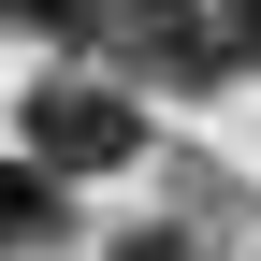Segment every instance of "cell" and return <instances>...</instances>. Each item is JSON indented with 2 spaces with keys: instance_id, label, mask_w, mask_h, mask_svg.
Instances as JSON below:
<instances>
[{
  "instance_id": "obj_6",
  "label": "cell",
  "mask_w": 261,
  "mask_h": 261,
  "mask_svg": "<svg viewBox=\"0 0 261 261\" xmlns=\"http://www.w3.org/2000/svg\"><path fill=\"white\" fill-rule=\"evenodd\" d=\"M116 261H189V247H174V232H130V247H116Z\"/></svg>"
},
{
  "instance_id": "obj_4",
  "label": "cell",
  "mask_w": 261,
  "mask_h": 261,
  "mask_svg": "<svg viewBox=\"0 0 261 261\" xmlns=\"http://www.w3.org/2000/svg\"><path fill=\"white\" fill-rule=\"evenodd\" d=\"M116 15H130V0H29L44 44H116Z\"/></svg>"
},
{
  "instance_id": "obj_7",
  "label": "cell",
  "mask_w": 261,
  "mask_h": 261,
  "mask_svg": "<svg viewBox=\"0 0 261 261\" xmlns=\"http://www.w3.org/2000/svg\"><path fill=\"white\" fill-rule=\"evenodd\" d=\"M0 29H29V0H0Z\"/></svg>"
},
{
  "instance_id": "obj_3",
  "label": "cell",
  "mask_w": 261,
  "mask_h": 261,
  "mask_svg": "<svg viewBox=\"0 0 261 261\" xmlns=\"http://www.w3.org/2000/svg\"><path fill=\"white\" fill-rule=\"evenodd\" d=\"M58 232V174L44 160H0V247H44Z\"/></svg>"
},
{
  "instance_id": "obj_2",
  "label": "cell",
  "mask_w": 261,
  "mask_h": 261,
  "mask_svg": "<svg viewBox=\"0 0 261 261\" xmlns=\"http://www.w3.org/2000/svg\"><path fill=\"white\" fill-rule=\"evenodd\" d=\"M116 44L145 58V87H218V73H247V58H232V15H203V0H130Z\"/></svg>"
},
{
  "instance_id": "obj_1",
  "label": "cell",
  "mask_w": 261,
  "mask_h": 261,
  "mask_svg": "<svg viewBox=\"0 0 261 261\" xmlns=\"http://www.w3.org/2000/svg\"><path fill=\"white\" fill-rule=\"evenodd\" d=\"M15 130H29V160H44V174H116V160H145V116H130L116 87H73V73L29 87Z\"/></svg>"
},
{
  "instance_id": "obj_5",
  "label": "cell",
  "mask_w": 261,
  "mask_h": 261,
  "mask_svg": "<svg viewBox=\"0 0 261 261\" xmlns=\"http://www.w3.org/2000/svg\"><path fill=\"white\" fill-rule=\"evenodd\" d=\"M232 58H247V73H261V0H232Z\"/></svg>"
}]
</instances>
